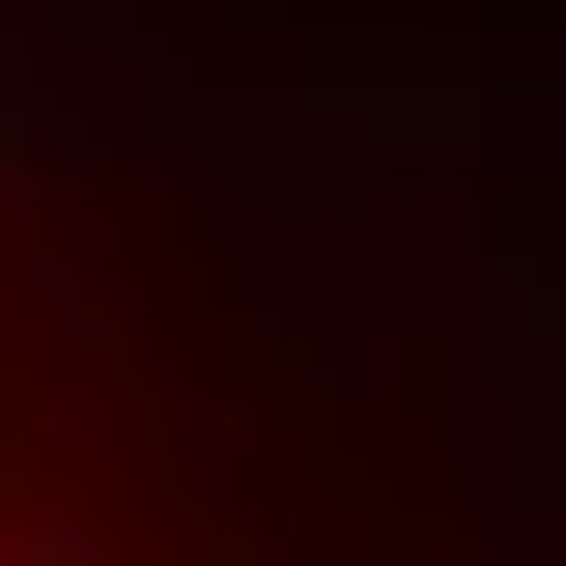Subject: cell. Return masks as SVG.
<instances>
[{
  "label": "cell",
  "instance_id": "6da1fadb",
  "mask_svg": "<svg viewBox=\"0 0 566 566\" xmlns=\"http://www.w3.org/2000/svg\"><path fill=\"white\" fill-rule=\"evenodd\" d=\"M0 566H114V510H85V482H29V510H0Z\"/></svg>",
  "mask_w": 566,
  "mask_h": 566
}]
</instances>
